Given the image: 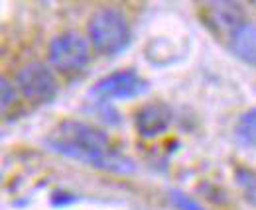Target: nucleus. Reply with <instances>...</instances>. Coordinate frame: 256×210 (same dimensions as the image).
<instances>
[{
  "instance_id": "1",
  "label": "nucleus",
  "mask_w": 256,
  "mask_h": 210,
  "mask_svg": "<svg viewBox=\"0 0 256 210\" xmlns=\"http://www.w3.org/2000/svg\"><path fill=\"white\" fill-rule=\"evenodd\" d=\"M48 150L60 153L67 159L79 161L98 171L114 175H134L138 165L126 153L114 150L110 138L100 128L81 120H64L48 138Z\"/></svg>"
},
{
  "instance_id": "2",
  "label": "nucleus",
  "mask_w": 256,
  "mask_h": 210,
  "mask_svg": "<svg viewBox=\"0 0 256 210\" xmlns=\"http://www.w3.org/2000/svg\"><path fill=\"white\" fill-rule=\"evenodd\" d=\"M87 33L95 51L106 57L124 53L132 43V28L126 14L114 6L98 8L89 18Z\"/></svg>"
},
{
  "instance_id": "3",
  "label": "nucleus",
  "mask_w": 256,
  "mask_h": 210,
  "mask_svg": "<svg viewBox=\"0 0 256 210\" xmlns=\"http://www.w3.org/2000/svg\"><path fill=\"white\" fill-rule=\"evenodd\" d=\"M150 90L148 79L134 69H118L100 77L89 89L87 98L91 104H112L116 100H132Z\"/></svg>"
},
{
  "instance_id": "4",
  "label": "nucleus",
  "mask_w": 256,
  "mask_h": 210,
  "mask_svg": "<svg viewBox=\"0 0 256 210\" xmlns=\"http://www.w3.org/2000/svg\"><path fill=\"white\" fill-rule=\"evenodd\" d=\"M48 59L56 71L64 75L83 71L91 61V41L79 31H64L50 41Z\"/></svg>"
},
{
  "instance_id": "5",
  "label": "nucleus",
  "mask_w": 256,
  "mask_h": 210,
  "mask_svg": "<svg viewBox=\"0 0 256 210\" xmlns=\"http://www.w3.org/2000/svg\"><path fill=\"white\" fill-rule=\"evenodd\" d=\"M16 87L20 94L34 104H50L60 94V81L46 63L32 61L24 65L16 75Z\"/></svg>"
},
{
  "instance_id": "6",
  "label": "nucleus",
  "mask_w": 256,
  "mask_h": 210,
  "mask_svg": "<svg viewBox=\"0 0 256 210\" xmlns=\"http://www.w3.org/2000/svg\"><path fill=\"white\" fill-rule=\"evenodd\" d=\"M172 122H174L172 106L162 102V100H156V102L144 104L136 112L134 126H136V132L142 140H156L170 130Z\"/></svg>"
},
{
  "instance_id": "7",
  "label": "nucleus",
  "mask_w": 256,
  "mask_h": 210,
  "mask_svg": "<svg viewBox=\"0 0 256 210\" xmlns=\"http://www.w3.org/2000/svg\"><path fill=\"white\" fill-rule=\"evenodd\" d=\"M205 18L207 24L213 28L215 33L226 35V39L238 30L242 24H246L244 10L238 2H228V0H219V2H209L205 4Z\"/></svg>"
},
{
  "instance_id": "8",
  "label": "nucleus",
  "mask_w": 256,
  "mask_h": 210,
  "mask_svg": "<svg viewBox=\"0 0 256 210\" xmlns=\"http://www.w3.org/2000/svg\"><path fill=\"white\" fill-rule=\"evenodd\" d=\"M228 47L236 59L256 67V22H246L228 37Z\"/></svg>"
},
{
  "instance_id": "9",
  "label": "nucleus",
  "mask_w": 256,
  "mask_h": 210,
  "mask_svg": "<svg viewBox=\"0 0 256 210\" xmlns=\"http://www.w3.org/2000/svg\"><path fill=\"white\" fill-rule=\"evenodd\" d=\"M234 140L244 150H256V106L238 116L234 124Z\"/></svg>"
},
{
  "instance_id": "10",
  "label": "nucleus",
  "mask_w": 256,
  "mask_h": 210,
  "mask_svg": "<svg viewBox=\"0 0 256 210\" xmlns=\"http://www.w3.org/2000/svg\"><path fill=\"white\" fill-rule=\"evenodd\" d=\"M234 179H236V185L240 187V191L244 193V199L254 205L256 207V175L250 171V169H236L234 171Z\"/></svg>"
},
{
  "instance_id": "11",
  "label": "nucleus",
  "mask_w": 256,
  "mask_h": 210,
  "mask_svg": "<svg viewBox=\"0 0 256 210\" xmlns=\"http://www.w3.org/2000/svg\"><path fill=\"white\" fill-rule=\"evenodd\" d=\"M170 203L176 207L178 210H207L201 203H197L193 197L186 195L184 191H170Z\"/></svg>"
},
{
  "instance_id": "12",
  "label": "nucleus",
  "mask_w": 256,
  "mask_h": 210,
  "mask_svg": "<svg viewBox=\"0 0 256 210\" xmlns=\"http://www.w3.org/2000/svg\"><path fill=\"white\" fill-rule=\"evenodd\" d=\"M91 110L96 114V118L100 122H104L106 126H116L120 124V114L112 108V104H91Z\"/></svg>"
},
{
  "instance_id": "13",
  "label": "nucleus",
  "mask_w": 256,
  "mask_h": 210,
  "mask_svg": "<svg viewBox=\"0 0 256 210\" xmlns=\"http://www.w3.org/2000/svg\"><path fill=\"white\" fill-rule=\"evenodd\" d=\"M79 201H81L79 195L64 191V189L54 191V193L50 195V207H54V209H67V207H71V205H75V203H79Z\"/></svg>"
},
{
  "instance_id": "14",
  "label": "nucleus",
  "mask_w": 256,
  "mask_h": 210,
  "mask_svg": "<svg viewBox=\"0 0 256 210\" xmlns=\"http://www.w3.org/2000/svg\"><path fill=\"white\" fill-rule=\"evenodd\" d=\"M0 90H2V96H0V98H2V110H6L10 104L16 102L20 90H18V87H16V83L8 81L6 77H2V81H0Z\"/></svg>"
}]
</instances>
